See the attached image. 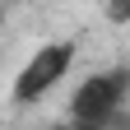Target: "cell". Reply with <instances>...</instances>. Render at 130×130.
Instances as JSON below:
<instances>
[{
    "mask_svg": "<svg viewBox=\"0 0 130 130\" xmlns=\"http://www.w3.org/2000/svg\"><path fill=\"white\" fill-rule=\"evenodd\" d=\"M125 93H130V70H121V65L84 79V84L74 88V98H70V125H79V130H107V125H116Z\"/></svg>",
    "mask_w": 130,
    "mask_h": 130,
    "instance_id": "obj_1",
    "label": "cell"
},
{
    "mask_svg": "<svg viewBox=\"0 0 130 130\" xmlns=\"http://www.w3.org/2000/svg\"><path fill=\"white\" fill-rule=\"evenodd\" d=\"M74 65V42H46L42 51H32L28 65L19 70V79H14V98L19 102H37V98H46L65 74H70Z\"/></svg>",
    "mask_w": 130,
    "mask_h": 130,
    "instance_id": "obj_2",
    "label": "cell"
},
{
    "mask_svg": "<svg viewBox=\"0 0 130 130\" xmlns=\"http://www.w3.org/2000/svg\"><path fill=\"white\" fill-rule=\"evenodd\" d=\"M51 130H79V125H70V121H65V125H51Z\"/></svg>",
    "mask_w": 130,
    "mask_h": 130,
    "instance_id": "obj_3",
    "label": "cell"
}]
</instances>
